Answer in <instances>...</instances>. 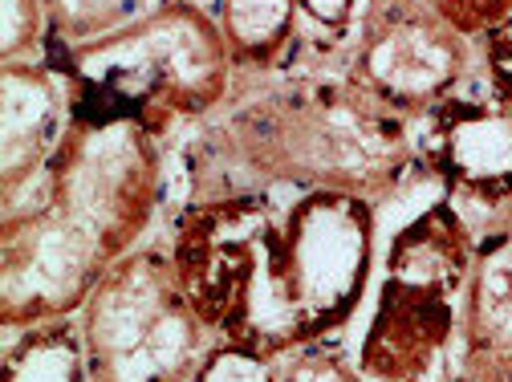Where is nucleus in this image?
<instances>
[{
	"mask_svg": "<svg viewBox=\"0 0 512 382\" xmlns=\"http://www.w3.org/2000/svg\"><path fill=\"white\" fill-rule=\"evenodd\" d=\"M167 191L163 139L74 114L45 171L0 200V330L78 317L98 281L147 244Z\"/></svg>",
	"mask_w": 512,
	"mask_h": 382,
	"instance_id": "nucleus-1",
	"label": "nucleus"
},
{
	"mask_svg": "<svg viewBox=\"0 0 512 382\" xmlns=\"http://www.w3.org/2000/svg\"><path fill=\"white\" fill-rule=\"evenodd\" d=\"M187 163L212 179L204 196L354 191L382 200L423 171V151L419 122L374 102L342 70H317L261 78L232 98L208 118Z\"/></svg>",
	"mask_w": 512,
	"mask_h": 382,
	"instance_id": "nucleus-2",
	"label": "nucleus"
},
{
	"mask_svg": "<svg viewBox=\"0 0 512 382\" xmlns=\"http://www.w3.org/2000/svg\"><path fill=\"white\" fill-rule=\"evenodd\" d=\"M49 57L70 82L74 114L139 122L163 143L220 114L240 78L204 0H159L135 25Z\"/></svg>",
	"mask_w": 512,
	"mask_h": 382,
	"instance_id": "nucleus-3",
	"label": "nucleus"
},
{
	"mask_svg": "<svg viewBox=\"0 0 512 382\" xmlns=\"http://www.w3.org/2000/svg\"><path fill=\"white\" fill-rule=\"evenodd\" d=\"M476 228L452 196H431L382 240L374 305L354 362L366 382H435L460 350Z\"/></svg>",
	"mask_w": 512,
	"mask_h": 382,
	"instance_id": "nucleus-4",
	"label": "nucleus"
},
{
	"mask_svg": "<svg viewBox=\"0 0 512 382\" xmlns=\"http://www.w3.org/2000/svg\"><path fill=\"white\" fill-rule=\"evenodd\" d=\"M281 212L265 191L187 200L175 216L167 252L179 289L220 342H240L269 358L289 354L281 317Z\"/></svg>",
	"mask_w": 512,
	"mask_h": 382,
	"instance_id": "nucleus-5",
	"label": "nucleus"
},
{
	"mask_svg": "<svg viewBox=\"0 0 512 382\" xmlns=\"http://www.w3.org/2000/svg\"><path fill=\"white\" fill-rule=\"evenodd\" d=\"M90 382H191L216 342L179 289L167 244H139L78 309Z\"/></svg>",
	"mask_w": 512,
	"mask_h": 382,
	"instance_id": "nucleus-6",
	"label": "nucleus"
},
{
	"mask_svg": "<svg viewBox=\"0 0 512 382\" xmlns=\"http://www.w3.org/2000/svg\"><path fill=\"white\" fill-rule=\"evenodd\" d=\"M382 224L378 200L354 191H305L281 212V317L289 354L334 342L378 281Z\"/></svg>",
	"mask_w": 512,
	"mask_h": 382,
	"instance_id": "nucleus-7",
	"label": "nucleus"
},
{
	"mask_svg": "<svg viewBox=\"0 0 512 382\" xmlns=\"http://www.w3.org/2000/svg\"><path fill=\"white\" fill-rule=\"evenodd\" d=\"M338 70L387 110L423 122L480 70V49L423 0H370Z\"/></svg>",
	"mask_w": 512,
	"mask_h": 382,
	"instance_id": "nucleus-8",
	"label": "nucleus"
},
{
	"mask_svg": "<svg viewBox=\"0 0 512 382\" xmlns=\"http://www.w3.org/2000/svg\"><path fill=\"white\" fill-rule=\"evenodd\" d=\"M419 151L443 196L496 212L512 200V98L476 70L419 122Z\"/></svg>",
	"mask_w": 512,
	"mask_h": 382,
	"instance_id": "nucleus-9",
	"label": "nucleus"
},
{
	"mask_svg": "<svg viewBox=\"0 0 512 382\" xmlns=\"http://www.w3.org/2000/svg\"><path fill=\"white\" fill-rule=\"evenodd\" d=\"M70 118L74 94L49 53L0 66V200L17 196L45 171Z\"/></svg>",
	"mask_w": 512,
	"mask_h": 382,
	"instance_id": "nucleus-10",
	"label": "nucleus"
},
{
	"mask_svg": "<svg viewBox=\"0 0 512 382\" xmlns=\"http://www.w3.org/2000/svg\"><path fill=\"white\" fill-rule=\"evenodd\" d=\"M456 370L472 382H512V200L476 228Z\"/></svg>",
	"mask_w": 512,
	"mask_h": 382,
	"instance_id": "nucleus-11",
	"label": "nucleus"
},
{
	"mask_svg": "<svg viewBox=\"0 0 512 382\" xmlns=\"http://www.w3.org/2000/svg\"><path fill=\"white\" fill-rule=\"evenodd\" d=\"M208 9L228 41L240 78L293 74L297 49L305 45L297 0H208Z\"/></svg>",
	"mask_w": 512,
	"mask_h": 382,
	"instance_id": "nucleus-12",
	"label": "nucleus"
},
{
	"mask_svg": "<svg viewBox=\"0 0 512 382\" xmlns=\"http://www.w3.org/2000/svg\"><path fill=\"white\" fill-rule=\"evenodd\" d=\"M0 382H90L78 317L5 330Z\"/></svg>",
	"mask_w": 512,
	"mask_h": 382,
	"instance_id": "nucleus-13",
	"label": "nucleus"
},
{
	"mask_svg": "<svg viewBox=\"0 0 512 382\" xmlns=\"http://www.w3.org/2000/svg\"><path fill=\"white\" fill-rule=\"evenodd\" d=\"M159 0H45L49 49H78L102 41L151 13Z\"/></svg>",
	"mask_w": 512,
	"mask_h": 382,
	"instance_id": "nucleus-14",
	"label": "nucleus"
},
{
	"mask_svg": "<svg viewBox=\"0 0 512 382\" xmlns=\"http://www.w3.org/2000/svg\"><path fill=\"white\" fill-rule=\"evenodd\" d=\"M297 5H301L305 45H313L326 57H338V66H342V53L354 41L370 0H297Z\"/></svg>",
	"mask_w": 512,
	"mask_h": 382,
	"instance_id": "nucleus-15",
	"label": "nucleus"
},
{
	"mask_svg": "<svg viewBox=\"0 0 512 382\" xmlns=\"http://www.w3.org/2000/svg\"><path fill=\"white\" fill-rule=\"evenodd\" d=\"M49 53L45 0H0V66Z\"/></svg>",
	"mask_w": 512,
	"mask_h": 382,
	"instance_id": "nucleus-16",
	"label": "nucleus"
},
{
	"mask_svg": "<svg viewBox=\"0 0 512 382\" xmlns=\"http://www.w3.org/2000/svg\"><path fill=\"white\" fill-rule=\"evenodd\" d=\"M191 382H281V358H269L240 342H212Z\"/></svg>",
	"mask_w": 512,
	"mask_h": 382,
	"instance_id": "nucleus-17",
	"label": "nucleus"
},
{
	"mask_svg": "<svg viewBox=\"0 0 512 382\" xmlns=\"http://www.w3.org/2000/svg\"><path fill=\"white\" fill-rule=\"evenodd\" d=\"M281 382H366V378L358 362L346 358L334 342H317L281 358Z\"/></svg>",
	"mask_w": 512,
	"mask_h": 382,
	"instance_id": "nucleus-18",
	"label": "nucleus"
},
{
	"mask_svg": "<svg viewBox=\"0 0 512 382\" xmlns=\"http://www.w3.org/2000/svg\"><path fill=\"white\" fill-rule=\"evenodd\" d=\"M480 49V74L512 98V5L488 25V33L476 41Z\"/></svg>",
	"mask_w": 512,
	"mask_h": 382,
	"instance_id": "nucleus-19",
	"label": "nucleus"
},
{
	"mask_svg": "<svg viewBox=\"0 0 512 382\" xmlns=\"http://www.w3.org/2000/svg\"><path fill=\"white\" fill-rule=\"evenodd\" d=\"M427 9H435L452 29H460L464 37L480 41L488 33V25L512 5V0H423Z\"/></svg>",
	"mask_w": 512,
	"mask_h": 382,
	"instance_id": "nucleus-20",
	"label": "nucleus"
},
{
	"mask_svg": "<svg viewBox=\"0 0 512 382\" xmlns=\"http://www.w3.org/2000/svg\"><path fill=\"white\" fill-rule=\"evenodd\" d=\"M447 382H472V378H468V374H460V370H456V374H452V378H447Z\"/></svg>",
	"mask_w": 512,
	"mask_h": 382,
	"instance_id": "nucleus-21",
	"label": "nucleus"
},
{
	"mask_svg": "<svg viewBox=\"0 0 512 382\" xmlns=\"http://www.w3.org/2000/svg\"><path fill=\"white\" fill-rule=\"evenodd\" d=\"M204 5H208V0H204Z\"/></svg>",
	"mask_w": 512,
	"mask_h": 382,
	"instance_id": "nucleus-22",
	"label": "nucleus"
}]
</instances>
